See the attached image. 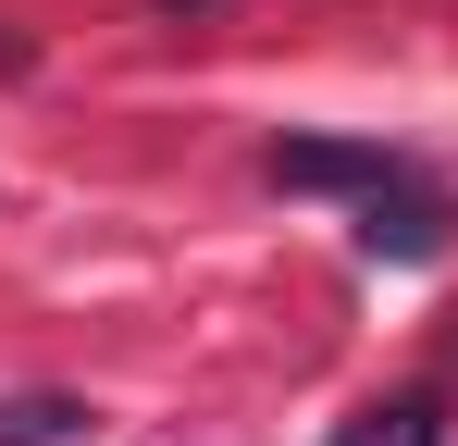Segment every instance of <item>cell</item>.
<instances>
[{
    "mask_svg": "<svg viewBox=\"0 0 458 446\" xmlns=\"http://www.w3.org/2000/svg\"><path fill=\"white\" fill-rule=\"evenodd\" d=\"M260 174L298 186V199H384V186H409L421 161H409V149H372V137H273Z\"/></svg>",
    "mask_w": 458,
    "mask_h": 446,
    "instance_id": "obj_1",
    "label": "cell"
},
{
    "mask_svg": "<svg viewBox=\"0 0 458 446\" xmlns=\"http://www.w3.org/2000/svg\"><path fill=\"white\" fill-rule=\"evenodd\" d=\"M360 248L372 261H396V273H421L434 248H446V199L409 174V186H384V199H360Z\"/></svg>",
    "mask_w": 458,
    "mask_h": 446,
    "instance_id": "obj_2",
    "label": "cell"
},
{
    "mask_svg": "<svg viewBox=\"0 0 458 446\" xmlns=\"http://www.w3.org/2000/svg\"><path fill=\"white\" fill-rule=\"evenodd\" d=\"M335 446H446V409L434 397H384L360 422H335Z\"/></svg>",
    "mask_w": 458,
    "mask_h": 446,
    "instance_id": "obj_3",
    "label": "cell"
},
{
    "mask_svg": "<svg viewBox=\"0 0 458 446\" xmlns=\"http://www.w3.org/2000/svg\"><path fill=\"white\" fill-rule=\"evenodd\" d=\"M87 397H0V446H75Z\"/></svg>",
    "mask_w": 458,
    "mask_h": 446,
    "instance_id": "obj_4",
    "label": "cell"
},
{
    "mask_svg": "<svg viewBox=\"0 0 458 446\" xmlns=\"http://www.w3.org/2000/svg\"><path fill=\"white\" fill-rule=\"evenodd\" d=\"M149 13H211V0H149Z\"/></svg>",
    "mask_w": 458,
    "mask_h": 446,
    "instance_id": "obj_5",
    "label": "cell"
},
{
    "mask_svg": "<svg viewBox=\"0 0 458 446\" xmlns=\"http://www.w3.org/2000/svg\"><path fill=\"white\" fill-rule=\"evenodd\" d=\"M446 372H458V335H446Z\"/></svg>",
    "mask_w": 458,
    "mask_h": 446,
    "instance_id": "obj_6",
    "label": "cell"
}]
</instances>
